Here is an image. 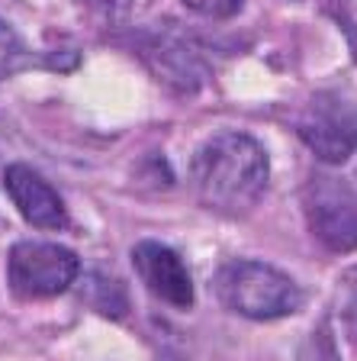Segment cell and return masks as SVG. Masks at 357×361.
<instances>
[{
    "mask_svg": "<svg viewBox=\"0 0 357 361\" xmlns=\"http://www.w3.org/2000/svg\"><path fill=\"white\" fill-rule=\"evenodd\" d=\"M296 129L322 161L342 165L357 149V97L344 90H322L306 104Z\"/></svg>",
    "mask_w": 357,
    "mask_h": 361,
    "instance_id": "277c9868",
    "label": "cell"
},
{
    "mask_svg": "<svg viewBox=\"0 0 357 361\" xmlns=\"http://www.w3.org/2000/svg\"><path fill=\"white\" fill-rule=\"evenodd\" d=\"M145 55H149L151 68L161 75L164 84L180 90H196L203 84V65L187 45L174 42V39H158Z\"/></svg>",
    "mask_w": 357,
    "mask_h": 361,
    "instance_id": "ba28073f",
    "label": "cell"
},
{
    "mask_svg": "<svg viewBox=\"0 0 357 361\" xmlns=\"http://www.w3.org/2000/svg\"><path fill=\"white\" fill-rule=\"evenodd\" d=\"M270 180L268 152L248 133L209 135L190 158V188L206 210L219 216H245L261 203Z\"/></svg>",
    "mask_w": 357,
    "mask_h": 361,
    "instance_id": "6da1fadb",
    "label": "cell"
},
{
    "mask_svg": "<svg viewBox=\"0 0 357 361\" xmlns=\"http://www.w3.org/2000/svg\"><path fill=\"white\" fill-rule=\"evenodd\" d=\"M344 323H348V329H351V336H354V342H357V293L351 297V303L344 307Z\"/></svg>",
    "mask_w": 357,
    "mask_h": 361,
    "instance_id": "4fadbf2b",
    "label": "cell"
},
{
    "mask_svg": "<svg viewBox=\"0 0 357 361\" xmlns=\"http://www.w3.org/2000/svg\"><path fill=\"white\" fill-rule=\"evenodd\" d=\"M306 223L313 235L332 252H354L357 248V194L348 180L313 174L306 188Z\"/></svg>",
    "mask_w": 357,
    "mask_h": 361,
    "instance_id": "5b68a950",
    "label": "cell"
},
{
    "mask_svg": "<svg viewBox=\"0 0 357 361\" xmlns=\"http://www.w3.org/2000/svg\"><path fill=\"white\" fill-rule=\"evenodd\" d=\"M81 258L55 242H16L7 255V284L20 300H49L77 281Z\"/></svg>",
    "mask_w": 357,
    "mask_h": 361,
    "instance_id": "3957f363",
    "label": "cell"
},
{
    "mask_svg": "<svg viewBox=\"0 0 357 361\" xmlns=\"http://www.w3.org/2000/svg\"><path fill=\"white\" fill-rule=\"evenodd\" d=\"M81 4H90V7L104 10L110 16H126L129 7H132V0H81Z\"/></svg>",
    "mask_w": 357,
    "mask_h": 361,
    "instance_id": "7c38bea8",
    "label": "cell"
},
{
    "mask_svg": "<svg viewBox=\"0 0 357 361\" xmlns=\"http://www.w3.org/2000/svg\"><path fill=\"white\" fill-rule=\"evenodd\" d=\"M184 4L209 20H232L242 10V0H184Z\"/></svg>",
    "mask_w": 357,
    "mask_h": 361,
    "instance_id": "8fae6325",
    "label": "cell"
},
{
    "mask_svg": "<svg viewBox=\"0 0 357 361\" xmlns=\"http://www.w3.org/2000/svg\"><path fill=\"white\" fill-rule=\"evenodd\" d=\"M4 188H7L10 200L16 203L20 216L36 229H61L68 223L65 200L58 197V190L36 171V168L13 161L4 168Z\"/></svg>",
    "mask_w": 357,
    "mask_h": 361,
    "instance_id": "52a82bcc",
    "label": "cell"
},
{
    "mask_svg": "<svg viewBox=\"0 0 357 361\" xmlns=\"http://www.w3.org/2000/svg\"><path fill=\"white\" fill-rule=\"evenodd\" d=\"M32 65H39V59L26 49L20 32L7 20H0V81L10 75H20V71H26Z\"/></svg>",
    "mask_w": 357,
    "mask_h": 361,
    "instance_id": "9c48e42d",
    "label": "cell"
},
{
    "mask_svg": "<svg viewBox=\"0 0 357 361\" xmlns=\"http://www.w3.org/2000/svg\"><path fill=\"white\" fill-rule=\"evenodd\" d=\"M132 268L142 278V284L155 293L158 300L171 303L177 310L194 307L196 293H194V278L187 264L180 262V255L174 248L161 245L155 239H145L132 248Z\"/></svg>",
    "mask_w": 357,
    "mask_h": 361,
    "instance_id": "8992f818",
    "label": "cell"
},
{
    "mask_svg": "<svg viewBox=\"0 0 357 361\" xmlns=\"http://www.w3.org/2000/svg\"><path fill=\"white\" fill-rule=\"evenodd\" d=\"M296 361H342L338 358V345L332 336V326L319 323L309 336L303 338V345L296 352Z\"/></svg>",
    "mask_w": 357,
    "mask_h": 361,
    "instance_id": "30bf717a",
    "label": "cell"
},
{
    "mask_svg": "<svg viewBox=\"0 0 357 361\" xmlns=\"http://www.w3.org/2000/svg\"><path fill=\"white\" fill-rule=\"evenodd\" d=\"M216 297L245 319H280L303 303V293L274 264L238 258L219 268Z\"/></svg>",
    "mask_w": 357,
    "mask_h": 361,
    "instance_id": "7a4b0ae2",
    "label": "cell"
}]
</instances>
